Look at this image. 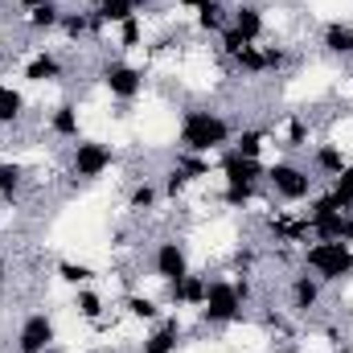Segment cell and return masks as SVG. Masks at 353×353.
<instances>
[{"label":"cell","mask_w":353,"mask_h":353,"mask_svg":"<svg viewBox=\"0 0 353 353\" xmlns=\"http://www.w3.org/2000/svg\"><path fill=\"white\" fill-rule=\"evenodd\" d=\"M119 308H123V316L136 321V325H157V321L165 316V300L144 296V292H128V296L119 300Z\"/></svg>","instance_id":"24"},{"label":"cell","mask_w":353,"mask_h":353,"mask_svg":"<svg viewBox=\"0 0 353 353\" xmlns=\"http://www.w3.org/2000/svg\"><path fill=\"white\" fill-rule=\"evenodd\" d=\"M25 189V169L17 161H0V205H12Z\"/></svg>","instance_id":"30"},{"label":"cell","mask_w":353,"mask_h":353,"mask_svg":"<svg viewBox=\"0 0 353 353\" xmlns=\"http://www.w3.org/2000/svg\"><path fill=\"white\" fill-rule=\"evenodd\" d=\"M210 279H214V275H205V271H189L185 279L165 283V304H169V308H193V312H197V308L205 304Z\"/></svg>","instance_id":"15"},{"label":"cell","mask_w":353,"mask_h":353,"mask_svg":"<svg viewBox=\"0 0 353 353\" xmlns=\"http://www.w3.org/2000/svg\"><path fill=\"white\" fill-rule=\"evenodd\" d=\"M329 193H333V201H337L341 210H350V214H353V161L333 176V181H329Z\"/></svg>","instance_id":"34"},{"label":"cell","mask_w":353,"mask_h":353,"mask_svg":"<svg viewBox=\"0 0 353 353\" xmlns=\"http://www.w3.org/2000/svg\"><path fill=\"white\" fill-rule=\"evenodd\" d=\"M4 283H8V259L0 255V288H4Z\"/></svg>","instance_id":"36"},{"label":"cell","mask_w":353,"mask_h":353,"mask_svg":"<svg viewBox=\"0 0 353 353\" xmlns=\"http://www.w3.org/2000/svg\"><path fill=\"white\" fill-rule=\"evenodd\" d=\"M218 176H222V185H259L263 189L267 165L263 161H251V157H239L234 148H226L218 157Z\"/></svg>","instance_id":"14"},{"label":"cell","mask_w":353,"mask_h":353,"mask_svg":"<svg viewBox=\"0 0 353 353\" xmlns=\"http://www.w3.org/2000/svg\"><path fill=\"white\" fill-rule=\"evenodd\" d=\"M234 119L214 107H185L176 119V152L189 157H222L234 144Z\"/></svg>","instance_id":"1"},{"label":"cell","mask_w":353,"mask_h":353,"mask_svg":"<svg viewBox=\"0 0 353 353\" xmlns=\"http://www.w3.org/2000/svg\"><path fill=\"white\" fill-rule=\"evenodd\" d=\"M255 197H259V185H222V193H218V201L226 210H251Z\"/></svg>","instance_id":"32"},{"label":"cell","mask_w":353,"mask_h":353,"mask_svg":"<svg viewBox=\"0 0 353 353\" xmlns=\"http://www.w3.org/2000/svg\"><path fill=\"white\" fill-rule=\"evenodd\" d=\"M25 111H29V99H25V90L0 79V128H17V123L25 119Z\"/></svg>","instance_id":"27"},{"label":"cell","mask_w":353,"mask_h":353,"mask_svg":"<svg viewBox=\"0 0 353 353\" xmlns=\"http://www.w3.org/2000/svg\"><path fill=\"white\" fill-rule=\"evenodd\" d=\"M0 4H4V0H0Z\"/></svg>","instance_id":"41"},{"label":"cell","mask_w":353,"mask_h":353,"mask_svg":"<svg viewBox=\"0 0 353 353\" xmlns=\"http://www.w3.org/2000/svg\"><path fill=\"white\" fill-rule=\"evenodd\" d=\"M74 312L87 325H103L107 321V300H103V292H94V283L90 288H74Z\"/></svg>","instance_id":"29"},{"label":"cell","mask_w":353,"mask_h":353,"mask_svg":"<svg viewBox=\"0 0 353 353\" xmlns=\"http://www.w3.org/2000/svg\"><path fill=\"white\" fill-rule=\"evenodd\" d=\"M94 353H123V350H119V345H99Z\"/></svg>","instance_id":"38"},{"label":"cell","mask_w":353,"mask_h":353,"mask_svg":"<svg viewBox=\"0 0 353 353\" xmlns=\"http://www.w3.org/2000/svg\"><path fill=\"white\" fill-rule=\"evenodd\" d=\"M115 165H119L115 144H107L99 136H79L70 144V157H66V176L79 181V185H94V181H103V176L111 173Z\"/></svg>","instance_id":"3"},{"label":"cell","mask_w":353,"mask_h":353,"mask_svg":"<svg viewBox=\"0 0 353 353\" xmlns=\"http://www.w3.org/2000/svg\"><path fill=\"white\" fill-rule=\"evenodd\" d=\"M226 29L239 33L247 46H259V41H267V8L259 4V0H234V4H230Z\"/></svg>","instance_id":"12"},{"label":"cell","mask_w":353,"mask_h":353,"mask_svg":"<svg viewBox=\"0 0 353 353\" xmlns=\"http://www.w3.org/2000/svg\"><path fill=\"white\" fill-rule=\"evenodd\" d=\"M263 189L275 201H283V205H304L316 193V176H312L308 165H300L296 157H283V161H271L267 165Z\"/></svg>","instance_id":"4"},{"label":"cell","mask_w":353,"mask_h":353,"mask_svg":"<svg viewBox=\"0 0 353 353\" xmlns=\"http://www.w3.org/2000/svg\"><path fill=\"white\" fill-rule=\"evenodd\" d=\"M148 271L161 279V283H176V279H185L189 271H193V259H189V247L169 234V239H161L157 247H152V255H148Z\"/></svg>","instance_id":"10"},{"label":"cell","mask_w":353,"mask_h":353,"mask_svg":"<svg viewBox=\"0 0 353 353\" xmlns=\"http://www.w3.org/2000/svg\"><path fill=\"white\" fill-rule=\"evenodd\" d=\"M152 4L157 0H94V8H99V17H103L107 29L132 21V17H144V8H152Z\"/></svg>","instance_id":"26"},{"label":"cell","mask_w":353,"mask_h":353,"mask_svg":"<svg viewBox=\"0 0 353 353\" xmlns=\"http://www.w3.org/2000/svg\"><path fill=\"white\" fill-rule=\"evenodd\" d=\"M21 79H25L29 87H58V83L66 79V62H62V54H58V50H46V46H37V50L25 58V66H21Z\"/></svg>","instance_id":"13"},{"label":"cell","mask_w":353,"mask_h":353,"mask_svg":"<svg viewBox=\"0 0 353 353\" xmlns=\"http://www.w3.org/2000/svg\"><path fill=\"white\" fill-rule=\"evenodd\" d=\"M185 12H193V21H197V29L201 33H222L226 29V21H230V8H226V0H176Z\"/></svg>","instance_id":"20"},{"label":"cell","mask_w":353,"mask_h":353,"mask_svg":"<svg viewBox=\"0 0 353 353\" xmlns=\"http://www.w3.org/2000/svg\"><path fill=\"white\" fill-rule=\"evenodd\" d=\"M161 201H165V197H161V181H152V176H136V181H132V193H128V214L148 218Z\"/></svg>","instance_id":"25"},{"label":"cell","mask_w":353,"mask_h":353,"mask_svg":"<svg viewBox=\"0 0 353 353\" xmlns=\"http://www.w3.org/2000/svg\"><path fill=\"white\" fill-rule=\"evenodd\" d=\"M46 132H50L54 140H62V144H74V140L83 136V115H79V103H74V99L54 103V107H50V115H46Z\"/></svg>","instance_id":"16"},{"label":"cell","mask_w":353,"mask_h":353,"mask_svg":"<svg viewBox=\"0 0 353 353\" xmlns=\"http://www.w3.org/2000/svg\"><path fill=\"white\" fill-rule=\"evenodd\" d=\"M275 144V132L267 128V123H247V128H239L234 132V152L239 157H251V161H263V152Z\"/></svg>","instance_id":"22"},{"label":"cell","mask_w":353,"mask_h":353,"mask_svg":"<svg viewBox=\"0 0 353 353\" xmlns=\"http://www.w3.org/2000/svg\"><path fill=\"white\" fill-rule=\"evenodd\" d=\"M58 33H66L70 41H87V37H103V33H107V25H103L99 8L90 4V8H66V12H62V25H58Z\"/></svg>","instance_id":"19"},{"label":"cell","mask_w":353,"mask_h":353,"mask_svg":"<svg viewBox=\"0 0 353 353\" xmlns=\"http://www.w3.org/2000/svg\"><path fill=\"white\" fill-rule=\"evenodd\" d=\"M54 345H58V321H54V312L37 308V312L21 316V325L12 333V350L17 353H46V350H54Z\"/></svg>","instance_id":"9"},{"label":"cell","mask_w":353,"mask_h":353,"mask_svg":"<svg viewBox=\"0 0 353 353\" xmlns=\"http://www.w3.org/2000/svg\"><path fill=\"white\" fill-rule=\"evenodd\" d=\"M300 267L312 271L325 288H341L353 279V243H304L300 247Z\"/></svg>","instance_id":"2"},{"label":"cell","mask_w":353,"mask_h":353,"mask_svg":"<svg viewBox=\"0 0 353 353\" xmlns=\"http://www.w3.org/2000/svg\"><path fill=\"white\" fill-rule=\"evenodd\" d=\"M321 304H325V283L312 271L296 267L292 279H288V308L296 316H312V312H321Z\"/></svg>","instance_id":"11"},{"label":"cell","mask_w":353,"mask_h":353,"mask_svg":"<svg viewBox=\"0 0 353 353\" xmlns=\"http://www.w3.org/2000/svg\"><path fill=\"white\" fill-rule=\"evenodd\" d=\"M181 345H185V325L176 316H161L157 325H148L140 353H176Z\"/></svg>","instance_id":"18"},{"label":"cell","mask_w":353,"mask_h":353,"mask_svg":"<svg viewBox=\"0 0 353 353\" xmlns=\"http://www.w3.org/2000/svg\"><path fill=\"white\" fill-rule=\"evenodd\" d=\"M263 234H267V243H275V251H300L304 243H312L308 218L300 210H267Z\"/></svg>","instance_id":"8"},{"label":"cell","mask_w":353,"mask_h":353,"mask_svg":"<svg viewBox=\"0 0 353 353\" xmlns=\"http://www.w3.org/2000/svg\"><path fill=\"white\" fill-rule=\"evenodd\" d=\"M345 165H350V157H345V148H341L337 140H321V144H312V152H308V169H312V176L333 181Z\"/></svg>","instance_id":"21"},{"label":"cell","mask_w":353,"mask_h":353,"mask_svg":"<svg viewBox=\"0 0 353 353\" xmlns=\"http://www.w3.org/2000/svg\"><path fill=\"white\" fill-rule=\"evenodd\" d=\"M271 353H304V350H300V345H275Z\"/></svg>","instance_id":"37"},{"label":"cell","mask_w":353,"mask_h":353,"mask_svg":"<svg viewBox=\"0 0 353 353\" xmlns=\"http://www.w3.org/2000/svg\"><path fill=\"white\" fill-rule=\"evenodd\" d=\"M46 353H62V350H58V345H54V350H46Z\"/></svg>","instance_id":"39"},{"label":"cell","mask_w":353,"mask_h":353,"mask_svg":"<svg viewBox=\"0 0 353 353\" xmlns=\"http://www.w3.org/2000/svg\"><path fill=\"white\" fill-rule=\"evenodd\" d=\"M99 87L107 90V99H115V103H136L144 94V87H148V74L136 62H128V58H107L99 66Z\"/></svg>","instance_id":"7"},{"label":"cell","mask_w":353,"mask_h":353,"mask_svg":"<svg viewBox=\"0 0 353 353\" xmlns=\"http://www.w3.org/2000/svg\"><path fill=\"white\" fill-rule=\"evenodd\" d=\"M185 189H189V176L181 173L176 165H169L165 176H161V197H165V201H181V197H185Z\"/></svg>","instance_id":"35"},{"label":"cell","mask_w":353,"mask_h":353,"mask_svg":"<svg viewBox=\"0 0 353 353\" xmlns=\"http://www.w3.org/2000/svg\"><path fill=\"white\" fill-rule=\"evenodd\" d=\"M243 316H247V304H243L234 279L214 275V279H210V292H205V304L197 308V321H201L205 329H226V325H239Z\"/></svg>","instance_id":"5"},{"label":"cell","mask_w":353,"mask_h":353,"mask_svg":"<svg viewBox=\"0 0 353 353\" xmlns=\"http://www.w3.org/2000/svg\"><path fill=\"white\" fill-rule=\"evenodd\" d=\"M0 161H4V157H0Z\"/></svg>","instance_id":"40"},{"label":"cell","mask_w":353,"mask_h":353,"mask_svg":"<svg viewBox=\"0 0 353 353\" xmlns=\"http://www.w3.org/2000/svg\"><path fill=\"white\" fill-rule=\"evenodd\" d=\"M144 37H148L144 17H132V21L115 25V46H119V50H140V46H144Z\"/></svg>","instance_id":"33"},{"label":"cell","mask_w":353,"mask_h":353,"mask_svg":"<svg viewBox=\"0 0 353 353\" xmlns=\"http://www.w3.org/2000/svg\"><path fill=\"white\" fill-rule=\"evenodd\" d=\"M271 132H275V144H279V148H288V152H300V148H308L312 123H308L304 115H288V119H283V128H271Z\"/></svg>","instance_id":"28"},{"label":"cell","mask_w":353,"mask_h":353,"mask_svg":"<svg viewBox=\"0 0 353 353\" xmlns=\"http://www.w3.org/2000/svg\"><path fill=\"white\" fill-rule=\"evenodd\" d=\"M54 271H58V279H62L66 288H90V283L99 279V271L90 263H83V259H62Z\"/></svg>","instance_id":"31"},{"label":"cell","mask_w":353,"mask_h":353,"mask_svg":"<svg viewBox=\"0 0 353 353\" xmlns=\"http://www.w3.org/2000/svg\"><path fill=\"white\" fill-rule=\"evenodd\" d=\"M62 12V0H21V25L29 33H58Z\"/></svg>","instance_id":"17"},{"label":"cell","mask_w":353,"mask_h":353,"mask_svg":"<svg viewBox=\"0 0 353 353\" xmlns=\"http://www.w3.org/2000/svg\"><path fill=\"white\" fill-rule=\"evenodd\" d=\"M321 50L337 62H353V21H329L321 29Z\"/></svg>","instance_id":"23"},{"label":"cell","mask_w":353,"mask_h":353,"mask_svg":"<svg viewBox=\"0 0 353 353\" xmlns=\"http://www.w3.org/2000/svg\"><path fill=\"white\" fill-rule=\"evenodd\" d=\"M226 62H230V70H239V74H247V79H267V74H283V70H292L296 54H292L288 46L259 41V46L239 50V54H234V58H226Z\"/></svg>","instance_id":"6"}]
</instances>
